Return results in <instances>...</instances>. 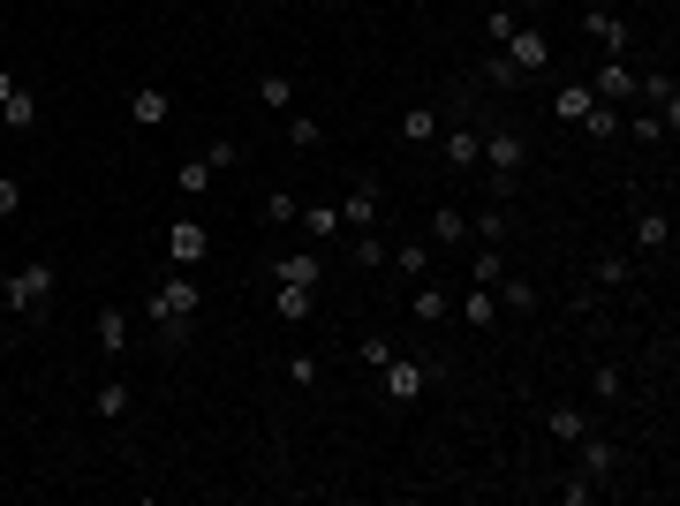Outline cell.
Segmentation results:
<instances>
[{
  "label": "cell",
  "mask_w": 680,
  "mask_h": 506,
  "mask_svg": "<svg viewBox=\"0 0 680 506\" xmlns=\"http://www.w3.org/2000/svg\"><path fill=\"white\" fill-rule=\"evenodd\" d=\"M137 311L152 318L160 347H189V326H197V311H204V288H197V273H174V265H167V273L144 288Z\"/></svg>",
  "instance_id": "6da1fadb"
},
{
  "label": "cell",
  "mask_w": 680,
  "mask_h": 506,
  "mask_svg": "<svg viewBox=\"0 0 680 506\" xmlns=\"http://www.w3.org/2000/svg\"><path fill=\"white\" fill-rule=\"evenodd\" d=\"M53 295H61V273H53L46 257H30V265H15V273L0 280V311H15V318H46Z\"/></svg>",
  "instance_id": "7a4b0ae2"
},
{
  "label": "cell",
  "mask_w": 680,
  "mask_h": 506,
  "mask_svg": "<svg viewBox=\"0 0 680 506\" xmlns=\"http://www.w3.org/2000/svg\"><path fill=\"white\" fill-rule=\"evenodd\" d=\"M484 167H492V189L507 197L514 181H521V167H529V137L521 129H484V152H477Z\"/></svg>",
  "instance_id": "3957f363"
},
{
  "label": "cell",
  "mask_w": 680,
  "mask_h": 506,
  "mask_svg": "<svg viewBox=\"0 0 680 506\" xmlns=\"http://www.w3.org/2000/svg\"><path fill=\"white\" fill-rule=\"evenodd\" d=\"M431 378H439V363H424V355H393V363L378 370L386 401H424V393H431Z\"/></svg>",
  "instance_id": "277c9868"
},
{
  "label": "cell",
  "mask_w": 680,
  "mask_h": 506,
  "mask_svg": "<svg viewBox=\"0 0 680 506\" xmlns=\"http://www.w3.org/2000/svg\"><path fill=\"white\" fill-rule=\"evenodd\" d=\"M204 257H212V227L181 212V219H174V227H167V265H174V273H197Z\"/></svg>",
  "instance_id": "5b68a950"
},
{
  "label": "cell",
  "mask_w": 680,
  "mask_h": 506,
  "mask_svg": "<svg viewBox=\"0 0 680 506\" xmlns=\"http://www.w3.org/2000/svg\"><path fill=\"white\" fill-rule=\"evenodd\" d=\"M635 84H643V68H628V53H605L597 76H590V91H597L605 106H635Z\"/></svg>",
  "instance_id": "8992f818"
},
{
  "label": "cell",
  "mask_w": 680,
  "mask_h": 506,
  "mask_svg": "<svg viewBox=\"0 0 680 506\" xmlns=\"http://www.w3.org/2000/svg\"><path fill=\"white\" fill-rule=\"evenodd\" d=\"M326 280V257L318 250H280L273 257V288H318Z\"/></svg>",
  "instance_id": "52a82bcc"
},
{
  "label": "cell",
  "mask_w": 680,
  "mask_h": 506,
  "mask_svg": "<svg viewBox=\"0 0 680 506\" xmlns=\"http://www.w3.org/2000/svg\"><path fill=\"white\" fill-rule=\"evenodd\" d=\"M582 30H590V46H605V53H628V46H635V23H628V15H613V8H590V15H582Z\"/></svg>",
  "instance_id": "ba28073f"
},
{
  "label": "cell",
  "mask_w": 680,
  "mask_h": 506,
  "mask_svg": "<svg viewBox=\"0 0 680 506\" xmlns=\"http://www.w3.org/2000/svg\"><path fill=\"white\" fill-rule=\"evenodd\" d=\"M408 318L431 333V326H446V318H454V295H446L439 280H416V288H408Z\"/></svg>",
  "instance_id": "9c48e42d"
},
{
  "label": "cell",
  "mask_w": 680,
  "mask_h": 506,
  "mask_svg": "<svg viewBox=\"0 0 680 506\" xmlns=\"http://www.w3.org/2000/svg\"><path fill=\"white\" fill-rule=\"evenodd\" d=\"M378 212H386V197H378V181L363 174V181L340 197V227H378Z\"/></svg>",
  "instance_id": "30bf717a"
},
{
  "label": "cell",
  "mask_w": 680,
  "mask_h": 506,
  "mask_svg": "<svg viewBox=\"0 0 680 506\" xmlns=\"http://www.w3.org/2000/svg\"><path fill=\"white\" fill-rule=\"evenodd\" d=\"M431 144H439V160H446L454 174H469L477 167V152H484V129H439Z\"/></svg>",
  "instance_id": "8fae6325"
},
{
  "label": "cell",
  "mask_w": 680,
  "mask_h": 506,
  "mask_svg": "<svg viewBox=\"0 0 680 506\" xmlns=\"http://www.w3.org/2000/svg\"><path fill=\"white\" fill-rule=\"evenodd\" d=\"M500 53H507V61H514V68H521V76L552 61V46H544V30H537V23H514V38H507V46H500Z\"/></svg>",
  "instance_id": "7c38bea8"
},
{
  "label": "cell",
  "mask_w": 680,
  "mask_h": 506,
  "mask_svg": "<svg viewBox=\"0 0 680 506\" xmlns=\"http://www.w3.org/2000/svg\"><path fill=\"white\" fill-rule=\"evenodd\" d=\"M167 114H174V91H167V84H137V91H129V122H137V129H160Z\"/></svg>",
  "instance_id": "4fadbf2b"
},
{
  "label": "cell",
  "mask_w": 680,
  "mask_h": 506,
  "mask_svg": "<svg viewBox=\"0 0 680 506\" xmlns=\"http://www.w3.org/2000/svg\"><path fill=\"white\" fill-rule=\"evenodd\" d=\"M91 333H99V347H106V355H129V333H137V326H129V311H122V303H99Z\"/></svg>",
  "instance_id": "5bb4252c"
},
{
  "label": "cell",
  "mask_w": 680,
  "mask_h": 506,
  "mask_svg": "<svg viewBox=\"0 0 680 506\" xmlns=\"http://www.w3.org/2000/svg\"><path fill=\"white\" fill-rule=\"evenodd\" d=\"M492 295H500V318H529V311H544V303H537V280H521V273H500Z\"/></svg>",
  "instance_id": "9a60e30c"
},
{
  "label": "cell",
  "mask_w": 680,
  "mask_h": 506,
  "mask_svg": "<svg viewBox=\"0 0 680 506\" xmlns=\"http://www.w3.org/2000/svg\"><path fill=\"white\" fill-rule=\"evenodd\" d=\"M666 242H673V219H666L658 204H643V212H635V250H643V257H666Z\"/></svg>",
  "instance_id": "2e32d148"
},
{
  "label": "cell",
  "mask_w": 680,
  "mask_h": 506,
  "mask_svg": "<svg viewBox=\"0 0 680 506\" xmlns=\"http://www.w3.org/2000/svg\"><path fill=\"white\" fill-rule=\"evenodd\" d=\"M273 318L280 326H311L318 318V288H273Z\"/></svg>",
  "instance_id": "e0dca14e"
},
{
  "label": "cell",
  "mask_w": 680,
  "mask_h": 506,
  "mask_svg": "<svg viewBox=\"0 0 680 506\" xmlns=\"http://www.w3.org/2000/svg\"><path fill=\"white\" fill-rule=\"evenodd\" d=\"M454 318H462V326H477V333H492V326H500V295H492V288H477V280H469V295H462V303H454Z\"/></svg>",
  "instance_id": "ac0fdd59"
},
{
  "label": "cell",
  "mask_w": 680,
  "mask_h": 506,
  "mask_svg": "<svg viewBox=\"0 0 680 506\" xmlns=\"http://www.w3.org/2000/svg\"><path fill=\"white\" fill-rule=\"evenodd\" d=\"M257 106H265V114H295V76H288V68H265V76H257Z\"/></svg>",
  "instance_id": "d6986e66"
},
{
  "label": "cell",
  "mask_w": 680,
  "mask_h": 506,
  "mask_svg": "<svg viewBox=\"0 0 680 506\" xmlns=\"http://www.w3.org/2000/svg\"><path fill=\"white\" fill-rule=\"evenodd\" d=\"M439 129H446V114H439V106H408V114L393 122V137H401V144H431Z\"/></svg>",
  "instance_id": "ffe728a7"
},
{
  "label": "cell",
  "mask_w": 680,
  "mask_h": 506,
  "mask_svg": "<svg viewBox=\"0 0 680 506\" xmlns=\"http://www.w3.org/2000/svg\"><path fill=\"white\" fill-rule=\"evenodd\" d=\"M575 454H582V477H613V469H620V446H613V439H597V431H582V439H575Z\"/></svg>",
  "instance_id": "44dd1931"
},
{
  "label": "cell",
  "mask_w": 680,
  "mask_h": 506,
  "mask_svg": "<svg viewBox=\"0 0 680 506\" xmlns=\"http://www.w3.org/2000/svg\"><path fill=\"white\" fill-rule=\"evenodd\" d=\"M590 106H597V91H590V84H559V91H552V122H567V129H575Z\"/></svg>",
  "instance_id": "7402d4cb"
},
{
  "label": "cell",
  "mask_w": 680,
  "mask_h": 506,
  "mask_svg": "<svg viewBox=\"0 0 680 506\" xmlns=\"http://www.w3.org/2000/svg\"><path fill=\"white\" fill-rule=\"evenodd\" d=\"M620 122H628V106H605V99H597V106H590L575 129H582L590 144H613V137H620Z\"/></svg>",
  "instance_id": "603a6c76"
},
{
  "label": "cell",
  "mask_w": 680,
  "mask_h": 506,
  "mask_svg": "<svg viewBox=\"0 0 680 506\" xmlns=\"http://www.w3.org/2000/svg\"><path fill=\"white\" fill-rule=\"evenodd\" d=\"M386 273H401V280H431V242H393Z\"/></svg>",
  "instance_id": "cb8c5ba5"
},
{
  "label": "cell",
  "mask_w": 680,
  "mask_h": 506,
  "mask_svg": "<svg viewBox=\"0 0 680 506\" xmlns=\"http://www.w3.org/2000/svg\"><path fill=\"white\" fill-rule=\"evenodd\" d=\"M137 408V393H129V378H106L99 393H91V416H106V423H122Z\"/></svg>",
  "instance_id": "d4e9b609"
},
{
  "label": "cell",
  "mask_w": 680,
  "mask_h": 506,
  "mask_svg": "<svg viewBox=\"0 0 680 506\" xmlns=\"http://www.w3.org/2000/svg\"><path fill=\"white\" fill-rule=\"evenodd\" d=\"M507 235H514V212H507V204L469 212V242H507Z\"/></svg>",
  "instance_id": "484cf974"
},
{
  "label": "cell",
  "mask_w": 680,
  "mask_h": 506,
  "mask_svg": "<svg viewBox=\"0 0 680 506\" xmlns=\"http://www.w3.org/2000/svg\"><path fill=\"white\" fill-rule=\"evenodd\" d=\"M439 242H446V250L469 242V212H462V204H439V212H431V250H439Z\"/></svg>",
  "instance_id": "4316f807"
},
{
  "label": "cell",
  "mask_w": 680,
  "mask_h": 506,
  "mask_svg": "<svg viewBox=\"0 0 680 506\" xmlns=\"http://www.w3.org/2000/svg\"><path fill=\"white\" fill-rule=\"evenodd\" d=\"M348 257H355L363 273H386V257H393V242H378V227H355V242H348Z\"/></svg>",
  "instance_id": "83f0119b"
},
{
  "label": "cell",
  "mask_w": 680,
  "mask_h": 506,
  "mask_svg": "<svg viewBox=\"0 0 680 506\" xmlns=\"http://www.w3.org/2000/svg\"><path fill=\"white\" fill-rule=\"evenodd\" d=\"M544 431H552L559 446H575V439H582V431H597V423H590L582 408H567V401H559V408H544Z\"/></svg>",
  "instance_id": "f1b7e54d"
},
{
  "label": "cell",
  "mask_w": 680,
  "mask_h": 506,
  "mask_svg": "<svg viewBox=\"0 0 680 506\" xmlns=\"http://www.w3.org/2000/svg\"><path fill=\"white\" fill-rule=\"evenodd\" d=\"M0 129H15V137H23V129H38V91H23V84H15V91H8V106H0Z\"/></svg>",
  "instance_id": "f546056e"
},
{
  "label": "cell",
  "mask_w": 680,
  "mask_h": 506,
  "mask_svg": "<svg viewBox=\"0 0 680 506\" xmlns=\"http://www.w3.org/2000/svg\"><path fill=\"white\" fill-rule=\"evenodd\" d=\"M295 219H303V235H311V242H340V204H303Z\"/></svg>",
  "instance_id": "4dcf8cb0"
},
{
  "label": "cell",
  "mask_w": 680,
  "mask_h": 506,
  "mask_svg": "<svg viewBox=\"0 0 680 506\" xmlns=\"http://www.w3.org/2000/svg\"><path fill=\"white\" fill-rule=\"evenodd\" d=\"M174 189H181V197H212V189H219V174H212V160H181Z\"/></svg>",
  "instance_id": "1f68e13d"
},
{
  "label": "cell",
  "mask_w": 680,
  "mask_h": 506,
  "mask_svg": "<svg viewBox=\"0 0 680 506\" xmlns=\"http://www.w3.org/2000/svg\"><path fill=\"white\" fill-rule=\"evenodd\" d=\"M295 212H303V204H295V189H265V197H257V219H265V227H288Z\"/></svg>",
  "instance_id": "d6a6232c"
},
{
  "label": "cell",
  "mask_w": 680,
  "mask_h": 506,
  "mask_svg": "<svg viewBox=\"0 0 680 506\" xmlns=\"http://www.w3.org/2000/svg\"><path fill=\"white\" fill-rule=\"evenodd\" d=\"M280 378H288L295 393H311V385L326 378V363H318V355H280Z\"/></svg>",
  "instance_id": "836d02e7"
},
{
  "label": "cell",
  "mask_w": 680,
  "mask_h": 506,
  "mask_svg": "<svg viewBox=\"0 0 680 506\" xmlns=\"http://www.w3.org/2000/svg\"><path fill=\"white\" fill-rule=\"evenodd\" d=\"M552 499H559V506H590V499H597V484H590L582 469H567V477H552Z\"/></svg>",
  "instance_id": "e575fe53"
},
{
  "label": "cell",
  "mask_w": 680,
  "mask_h": 506,
  "mask_svg": "<svg viewBox=\"0 0 680 506\" xmlns=\"http://www.w3.org/2000/svg\"><path fill=\"white\" fill-rule=\"evenodd\" d=\"M500 273H507V257H500V242H484V250L469 257V280H477V288H500Z\"/></svg>",
  "instance_id": "d590c367"
},
{
  "label": "cell",
  "mask_w": 680,
  "mask_h": 506,
  "mask_svg": "<svg viewBox=\"0 0 680 506\" xmlns=\"http://www.w3.org/2000/svg\"><path fill=\"white\" fill-rule=\"evenodd\" d=\"M590 273H597V288H628V280H635V257H620V250H605V257H597Z\"/></svg>",
  "instance_id": "8d00e7d4"
},
{
  "label": "cell",
  "mask_w": 680,
  "mask_h": 506,
  "mask_svg": "<svg viewBox=\"0 0 680 506\" xmlns=\"http://www.w3.org/2000/svg\"><path fill=\"white\" fill-rule=\"evenodd\" d=\"M280 137H288L295 152H318V144H326V129H318L311 114H288V129H280Z\"/></svg>",
  "instance_id": "74e56055"
},
{
  "label": "cell",
  "mask_w": 680,
  "mask_h": 506,
  "mask_svg": "<svg viewBox=\"0 0 680 506\" xmlns=\"http://www.w3.org/2000/svg\"><path fill=\"white\" fill-rule=\"evenodd\" d=\"M355 363H363V370H386V363H393V340H386V333H363Z\"/></svg>",
  "instance_id": "f35d334b"
},
{
  "label": "cell",
  "mask_w": 680,
  "mask_h": 506,
  "mask_svg": "<svg viewBox=\"0 0 680 506\" xmlns=\"http://www.w3.org/2000/svg\"><path fill=\"white\" fill-rule=\"evenodd\" d=\"M484 84H492V91H514V84H521V68H514L507 53H484Z\"/></svg>",
  "instance_id": "ab89813d"
},
{
  "label": "cell",
  "mask_w": 680,
  "mask_h": 506,
  "mask_svg": "<svg viewBox=\"0 0 680 506\" xmlns=\"http://www.w3.org/2000/svg\"><path fill=\"white\" fill-rule=\"evenodd\" d=\"M590 393H597V401H620V393H628V378H620L613 363H597V370H590Z\"/></svg>",
  "instance_id": "60d3db41"
},
{
  "label": "cell",
  "mask_w": 680,
  "mask_h": 506,
  "mask_svg": "<svg viewBox=\"0 0 680 506\" xmlns=\"http://www.w3.org/2000/svg\"><path fill=\"white\" fill-rule=\"evenodd\" d=\"M514 23H521L514 8H492V15H484V38H492V46H507V38H514Z\"/></svg>",
  "instance_id": "b9f144b4"
},
{
  "label": "cell",
  "mask_w": 680,
  "mask_h": 506,
  "mask_svg": "<svg viewBox=\"0 0 680 506\" xmlns=\"http://www.w3.org/2000/svg\"><path fill=\"white\" fill-rule=\"evenodd\" d=\"M204 160H212V174H227V167H235V160H242V152H235L227 137H212V144H204Z\"/></svg>",
  "instance_id": "7bdbcfd3"
},
{
  "label": "cell",
  "mask_w": 680,
  "mask_h": 506,
  "mask_svg": "<svg viewBox=\"0 0 680 506\" xmlns=\"http://www.w3.org/2000/svg\"><path fill=\"white\" fill-rule=\"evenodd\" d=\"M23 212V181H0V219H15Z\"/></svg>",
  "instance_id": "ee69618b"
},
{
  "label": "cell",
  "mask_w": 680,
  "mask_h": 506,
  "mask_svg": "<svg viewBox=\"0 0 680 506\" xmlns=\"http://www.w3.org/2000/svg\"><path fill=\"white\" fill-rule=\"evenodd\" d=\"M8 91H15V68H0V106H8Z\"/></svg>",
  "instance_id": "f6af8a7d"
},
{
  "label": "cell",
  "mask_w": 680,
  "mask_h": 506,
  "mask_svg": "<svg viewBox=\"0 0 680 506\" xmlns=\"http://www.w3.org/2000/svg\"><path fill=\"white\" fill-rule=\"evenodd\" d=\"M0 347H8V326H0Z\"/></svg>",
  "instance_id": "bcb514c9"
}]
</instances>
